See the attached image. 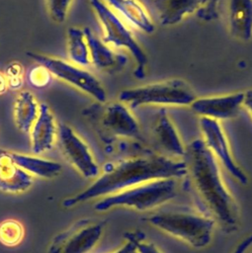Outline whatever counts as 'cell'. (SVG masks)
<instances>
[{
  "instance_id": "83f0119b",
  "label": "cell",
  "mask_w": 252,
  "mask_h": 253,
  "mask_svg": "<svg viewBox=\"0 0 252 253\" xmlns=\"http://www.w3.org/2000/svg\"><path fill=\"white\" fill-rule=\"evenodd\" d=\"M220 0H202L201 6L197 11L199 19L210 22L218 16V4Z\"/></svg>"
},
{
  "instance_id": "3957f363",
  "label": "cell",
  "mask_w": 252,
  "mask_h": 253,
  "mask_svg": "<svg viewBox=\"0 0 252 253\" xmlns=\"http://www.w3.org/2000/svg\"><path fill=\"white\" fill-rule=\"evenodd\" d=\"M142 220L197 249L210 243L215 224V220L207 213L187 211H160Z\"/></svg>"
},
{
  "instance_id": "4316f807",
  "label": "cell",
  "mask_w": 252,
  "mask_h": 253,
  "mask_svg": "<svg viewBox=\"0 0 252 253\" xmlns=\"http://www.w3.org/2000/svg\"><path fill=\"white\" fill-rule=\"evenodd\" d=\"M27 79L31 85L37 88H42L49 84L51 80V74L44 66L38 63L29 70Z\"/></svg>"
},
{
  "instance_id": "4fadbf2b",
  "label": "cell",
  "mask_w": 252,
  "mask_h": 253,
  "mask_svg": "<svg viewBox=\"0 0 252 253\" xmlns=\"http://www.w3.org/2000/svg\"><path fill=\"white\" fill-rule=\"evenodd\" d=\"M89 48L90 63L98 70L114 73L122 70L127 63L126 54L115 50L113 46L100 40L89 28H84Z\"/></svg>"
},
{
  "instance_id": "f1b7e54d",
  "label": "cell",
  "mask_w": 252,
  "mask_h": 253,
  "mask_svg": "<svg viewBox=\"0 0 252 253\" xmlns=\"http://www.w3.org/2000/svg\"><path fill=\"white\" fill-rule=\"evenodd\" d=\"M251 245H252V234L248 235L246 238L240 241L232 253H245Z\"/></svg>"
},
{
  "instance_id": "8992f818",
  "label": "cell",
  "mask_w": 252,
  "mask_h": 253,
  "mask_svg": "<svg viewBox=\"0 0 252 253\" xmlns=\"http://www.w3.org/2000/svg\"><path fill=\"white\" fill-rule=\"evenodd\" d=\"M106 142L114 138L141 139L140 127L130 109L121 101L96 103L84 111Z\"/></svg>"
},
{
  "instance_id": "4dcf8cb0",
  "label": "cell",
  "mask_w": 252,
  "mask_h": 253,
  "mask_svg": "<svg viewBox=\"0 0 252 253\" xmlns=\"http://www.w3.org/2000/svg\"><path fill=\"white\" fill-rule=\"evenodd\" d=\"M244 93L243 97V106L247 110L248 114L252 118V89L246 90Z\"/></svg>"
},
{
  "instance_id": "44dd1931",
  "label": "cell",
  "mask_w": 252,
  "mask_h": 253,
  "mask_svg": "<svg viewBox=\"0 0 252 253\" xmlns=\"http://www.w3.org/2000/svg\"><path fill=\"white\" fill-rule=\"evenodd\" d=\"M40 114V103L35 95L28 91H20L14 102V121L19 130L29 133Z\"/></svg>"
},
{
  "instance_id": "603a6c76",
  "label": "cell",
  "mask_w": 252,
  "mask_h": 253,
  "mask_svg": "<svg viewBox=\"0 0 252 253\" xmlns=\"http://www.w3.org/2000/svg\"><path fill=\"white\" fill-rule=\"evenodd\" d=\"M22 223L16 219H6L0 222V242L5 246H16L24 237Z\"/></svg>"
},
{
  "instance_id": "9a60e30c",
  "label": "cell",
  "mask_w": 252,
  "mask_h": 253,
  "mask_svg": "<svg viewBox=\"0 0 252 253\" xmlns=\"http://www.w3.org/2000/svg\"><path fill=\"white\" fill-rule=\"evenodd\" d=\"M152 134L155 143L166 156L183 157L186 146L165 109H160L152 124Z\"/></svg>"
},
{
  "instance_id": "8fae6325",
  "label": "cell",
  "mask_w": 252,
  "mask_h": 253,
  "mask_svg": "<svg viewBox=\"0 0 252 253\" xmlns=\"http://www.w3.org/2000/svg\"><path fill=\"white\" fill-rule=\"evenodd\" d=\"M199 122L203 134L202 139L207 147L238 183L246 185L248 178L235 162L226 134L220 123L209 118H201Z\"/></svg>"
},
{
  "instance_id": "ac0fdd59",
  "label": "cell",
  "mask_w": 252,
  "mask_h": 253,
  "mask_svg": "<svg viewBox=\"0 0 252 253\" xmlns=\"http://www.w3.org/2000/svg\"><path fill=\"white\" fill-rule=\"evenodd\" d=\"M0 154L9 158L13 163H15L29 174L38 177L45 179L53 178L57 176L62 170V166L58 162L44 159L40 156L22 154L3 148H0Z\"/></svg>"
},
{
  "instance_id": "ba28073f",
  "label": "cell",
  "mask_w": 252,
  "mask_h": 253,
  "mask_svg": "<svg viewBox=\"0 0 252 253\" xmlns=\"http://www.w3.org/2000/svg\"><path fill=\"white\" fill-rule=\"evenodd\" d=\"M27 55L37 63L44 66L51 75L89 95L98 103L107 101V94L101 82L84 67L42 53L27 51Z\"/></svg>"
},
{
  "instance_id": "1f68e13d",
  "label": "cell",
  "mask_w": 252,
  "mask_h": 253,
  "mask_svg": "<svg viewBox=\"0 0 252 253\" xmlns=\"http://www.w3.org/2000/svg\"><path fill=\"white\" fill-rule=\"evenodd\" d=\"M8 82H7V78L5 76L4 73L0 72V96L3 95L4 93H6V91L8 90Z\"/></svg>"
},
{
  "instance_id": "ffe728a7",
  "label": "cell",
  "mask_w": 252,
  "mask_h": 253,
  "mask_svg": "<svg viewBox=\"0 0 252 253\" xmlns=\"http://www.w3.org/2000/svg\"><path fill=\"white\" fill-rule=\"evenodd\" d=\"M33 184L31 174L0 154V191L17 194L28 190Z\"/></svg>"
},
{
  "instance_id": "7402d4cb",
  "label": "cell",
  "mask_w": 252,
  "mask_h": 253,
  "mask_svg": "<svg viewBox=\"0 0 252 253\" xmlns=\"http://www.w3.org/2000/svg\"><path fill=\"white\" fill-rule=\"evenodd\" d=\"M67 55L75 65L86 67L90 63L89 48L83 29L70 27L67 30Z\"/></svg>"
},
{
  "instance_id": "cb8c5ba5",
  "label": "cell",
  "mask_w": 252,
  "mask_h": 253,
  "mask_svg": "<svg viewBox=\"0 0 252 253\" xmlns=\"http://www.w3.org/2000/svg\"><path fill=\"white\" fill-rule=\"evenodd\" d=\"M5 76L8 82V88L11 90H20L25 80V69L21 62H10L5 70Z\"/></svg>"
},
{
  "instance_id": "d6986e66",
  "label": "cell",
  "mask_w": 252,
  "mask_h": 253,
  "mask_svg": "<svg viewBox=\"0 0 252 253\" xmlns=\"http://www.w3.org/2000/svg\"><path fill=\"white\" fill-rule=\"evenodd\" d=\"M202 0H154L160 23L163 26L179 24L185 17L197 13Z\"/></svg>"
},
{
  "instance_id": "d4e9b609",
  "label": "cell",
  "mask_w": 252,
  "mask_h": 253,
  "mask_svg": "<svg viewBox=\"0 0 252 253\" xmlns=\"http://www.w3.org/2000/svg\"><path fill=\"white\" fill-rule=\"evenodd\" d=\"M73 0H45L48 14L56 23L65 22Z\"/></svg>"
},
{
  "instance_id": "277c9868",
  "label": "cell",
  "mask_w": 252,
  "mask_h": 253,
  "mask_svg": "<svg viewBox=\"0 0 252 253\" xmlns=\"http://www.w3.org/2000/svg\"><path fill=\"white\" fill-rule=\"evenodd\" d=\"M176 193V179L151 180L104 197L95 204L94 209L98 211H106L113 208H127L146 211L169 202Z\"/></svg>"
},
{
  "instance_id": "2e32d148",
  "label": "cell",
  "mask_w": 252,
  "mask_h": 253,
  "mask_svg": "<svg viewBox=\"0 0 252 253\" xmlns=\"http://www.w3.org/2000/svg\"><path fill=\"white\" fill-rule=\"evenodd\" d=\"M124 22L135 29L150 34L155 30L154 23L139 0H103Z\"/></svg>"
},
{
  "instance_id": "52a82bcc",
  "label": "cell",
  "mask_w": 252,
  "mask_h": 253,
  "mask_svg": "<svg viewBox=\"0 0 252 253\" xmlns=\"http://www.w3.org/2000/svg\"><path fill=\"white\" fill-rule=\"evenodd\" d=\"M103 30V41L109 45L127 50L135 62L133 75L138 79L145 77L147 55L133 37L125 22L103 1L89 0Z\"/></svg>"
},
{
  "instance_id": "9c48e42d",
  "label": "cell",
  "mask_w": 252,
  "mask_h": 253,
  "mask_svg": "<svg viewBox=\"0 0 252 253\" xmlns=\"http://www.w3.org/2000/svg\"><path fill=\"white\" fill-rule=\"evenodd\" d=\"M106 221L80 219L55 235L47 253H87L99 241Z\"/></svg>"
},
{
  "instance_id": "f546056e",
  "label": "cell",
  "mask_w": 252,
  "mask_h": 253,
  "mask_svg": "<svg viewBox=\"0 0 252 253\" xmlns=\"http://www.w3.org/2000/svg\"><path fill=\"white\" fill-rule=\"evenodd\" d=\"M112 253H137V252H136L134 244L129 239L126 238L125 244Z\"/></svg>"
},
{
  "instance_id": "7c38bea8",
  "label": "cell",
  "mask_w": 252,
  "mask_h": 253,
  "mask_svg": "<svg viewBox=\"0 0 252 253\" xmlns=\"http://www.w3.org/2000/svg\"><path fill=\"white\" fill-rule=\"evenodd\" d=\"M243 92H235L196 98L190 107L201 118H209L219 122L237 116L243 106Z\"/></svg>"
},
{
  "instance_id": "7a4b0ae2",
  "label": "cell",
  "mask_w": 252,
  "mask_h": 253,
  "mask_svg": "<svg viewBox=\"0 0 252 253\" xmlns=\"http://www.w3.org/2000/svg\"><path fill=\"white\" fill-rule=\"evenodd\" d=\"M183 161L186 176L210 216L223 230H236L239 222L238 206L222 179L216 158L202 138H197L186 146Z\"/></svg>"
},
{
  "instance_id": "5bb4252c",
  "label": "cell",
  "mask_w": 252,
  "mask_h": 253,
  "mask_svg": "<svg viewBox=\"0 0 252 253\" xmlns=\"http://www.w3.org/2000/svg\"><path fill=\"white\" fill-rule=\"evenodd\" d=\"M29 133L35 154H42L53 147L57 140L58 125L47 104H40V114Z\"/></svg>"
},
{
  "instance_id": "484cf974",
  "label": "cell",
  "mask_w": 252,
  "mask_h": 253,
  "mask_svg": "<svg viewBox=\"0 0 252 253\" xmlns=\"http://www.w3.org/2000/svg\"><path fill=\"white\" fill-rule=\"evenodd\" d=\"M125 237L134 244L137 253H162L153 243L145 239L144 233L139 230L126 232Z\"/></svg>"
},
{
  "instance_id": "30bf717a",
  "label": "cell",
  "mask_w": 252,
  "mask_h": 253,
  "mask_svg": "<svg viewBox=\"0 0 252 253\" xmlns=\"http://www.w3.org/2000/svg\"><path fill=\"white\" fill-rule=\"evenodd\" d=\"M57 140L64 157L83 177L94 179L99 176L100 169L89 146L71 126L59 124Z\"/></svg>"
},
{
  "instance_id": "5b68a950",
  "label": "cell",
  "mask_w": 252,
  "mask_h": 253,
  "mask_svg": "<svg viewBox=\"0 0 252 253\" xmlns=\"http://www.w3.org/2000/svg\"><path fill=\"white\" fill-rule=\"evenodd\" d=\"M196 95L182 79H168L123 90L119 101L129 108L140 106H190Z\"/></svg>"
},
{
  "instance_id": "e0dca14e",
  "label": "cell",
  "mask_w": 252,
  "mask_h": 253,
  "mask_svg": "<svg viewBox=\"0 0 252 253\" xmlns=\"http://www.w3.org/2000/svg\"><path fill=\"white\" fill-rule=\"evenodd\" d=\"M228 29L239 41L252 39V0H227Z\"/></svg>"
},
{
  "instance_id": "6da1fadb",
  "label": "cell",
  "mask_w": 252,
  "mask_h": 253,
  "mask_svg": "<svg viewBox=\"0 0 252 253\" xmlns=\"http://www.w3.org/2000/svg\"><path fill=\"white\" fill-rule=\"evenodd\" d=\"M186 165L164 154L143 151L106 165L102 174L81 193L65 199L63 207L71 208L99 197L121 192L143 182L185 177Z\"/></svg>"
}]
</instances>
